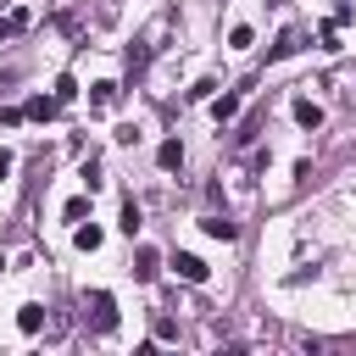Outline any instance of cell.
Here are the masks:
<instances>
[{"instance_id":"2","label":"cell","mask_w":356,"mask_h":356,"mask_svg":"<svg viewBox=\"0 0 356 356\" xmlns=\"http://www.w3.org/2000/svg\"><path fill=\"white\" fill-rule=\"evenodd\" d=\"M172 273H178L184 284H206V278H211V267H206L200 256H189V250H178V256H172Z\"/></svg>"},{"instance_id":"13","label":"cell","mask_w":356,"mask_h":356,"mask_svg":"<svg viewBox=\"0 0 356 356\" xmlns=\"http://www.w3.org/2000/svg\"><path fill=\"white\" fill-rule=\"evenodd\" d=\"M50 95H56V106H67V100H72V95H78V83H72V72H61V78H56V89H50Z\"/></svg>"},{"instance_id":"6","label":"cell","mask_w":356,"mask_h":356,"mask_svg":"<svg viewBox=\"0 0 356 356\" xmlns=\"http://www.w3.org/2000/svg\"><path fill=\"white\" fill-rule=\"evenodd\" d=\"M211 117H217V122H234V117H239V95H234V89H228V95H211Z\"/></svg>"},{"instance_id":"7","label":"cell","mask_w":356,"mask_h":356,"mask_svg":"<svg viewBox=\"0 0 356 356\" xmlns=\"http://www.w3.org/2000/svg\"><path fill=\"white\" fill-rule=\"evenodd\" d=\"M295 122L300 128H323V106L317 100H295Z\"/></svg>"},{"instance_id":"17","label":"cell","mask_w":356,"mask_h":356,"mask_svg":"<svg viewBox=\"0 0 356 356\" xmlns=\"http://www.w3.org/2000/svg\"><path fill=\"white\" fill-rule=\"evenodd\" d=\"M211 95H217V83H211V78H200V83L189 89V100H211Z\"/></svg>"},{"instance_id":"16","label":"cell","mask_w":356,"mask_h":356,"mask_svg":"<svg viewBox=\"0 0 356 356\" xmlns=\"http://www.w3.org/2000/svg\"><path fill=\"white\" fill-rule=\"evenodd\" d=\"M228 44H234V50H250V44H256V33H250V28H245V22H239V28H234V33H228Z\"/></svg>"},{"instance_id":"1","label":"cell","mask_w":356,"mask_h":356,"mask_svg":"<svg viewBox=\"0 0 356 356\" xmlns=\"http://www.w3.org/2000/svg\"><path fill=\"white\" fill-rule=\"evenodd\" d=\"M89 323H95V334H111V328H117V300H111L106 289L89 295Z\"/></svg>"},{"instance_id":"19","label":"cell","mask_w":356,"mask_h":356,"mask_svg":"<svg viewBox=\"0 0 356 356\" xmlns=\"http://www.w3.org/2000/svg\"><path fill=\"white\" fill-rule=\"evenodd\" d=\"M267 6H284V0H267Z\"/></svg>"},{"instance_id":"8","label":"cell","mask_w":356,"mask_h":356,"mask_svg":"<svg viewBox=\"0 0 356 356\" xmlns=\"http://www.w3.org/2000/svg\"><path fill=\"white\" fill-rule=\"evenodd\" d=\"M156 167H167V172H172V167H184V145H178V139H161V150H156Z\"/></svg>"},{"instance_id":"9","label":"cell","mask_w":356,"mask_h":356,"mask_svg":"<svg viewBox=\"0 0 356 356\" xmlns=\"http://www.w3.org/2000/svg\"><path fill=\"white\" fill-rule=\"evenodd\" d=\"M200 228H206V234H211V239H222V245H228V239H234V234H239V228H234V222H228V217H217V211H211V217H200Z\"/></svg>"},{"instance_id":"11","label":"cell","mask_w":356,"mask_h":356,"mask_svg":"<svg viewBox=\"0 0 356 356\" xmlns=\"http://www.w3.org/2000/svg\"><path fill=\"white\" fill-rule=\"evenodd\" d=\"M17 328H22V334H39V328H44V306H22V312H17Z\"/></svg>"},{"instance_id":"3","label":"cell","mask_w":356,"mask_h":356,"mask_svg":"<svg viewBox=\"0 0 356 356\" xmlns=\"http://www.w3.org/2000/svg\"><path fill=\"white\" fill-rule=\"evenodd\" d=\"M156 273H161V250H156V245H139V250H134V278L150 284Z\"/></svg>"},{"instance_id":"15","label":"cell","mask_w":356,"mask_h":356,"mask_svg":"<svg viewBox=\"0 0 356 356\" xmlns=\"http://www.w3.org/2000/svg\"><path fill=\"white\" fill-rule=\"evenodd\" d=\"M61 217H67V222H83V217H89V200H83V195H78V200H67V206H61Z\"/></svg>"},{"instance_id":"4","label":"cell","mask_w":356,"mask_h":356,"mask_svg":"<svg viewBox=\"0 0 356 356\" xmlns=\"http://www.w3.org/2000/svg\"><path fill=\"white\" fill-rule=\"evenodd\" d=\"M295 50H300V33H295V28H284V33L273 39V50H267V61H284V56H295Z\"/></svg>"},{"instance_id":"18","label":"cell","mask_w":356,"mask_h":356,"mask_svg":"<svg viewBox=\"0 0 356 356\" xmlns=\"http://www.w3.org/2000/svg\"><path fill=\"white\" fill-rule=\"evenodd\" d=\"M6 172H11V150H0V178H6Z\"/></svg>"},{"instance_id":"14","label":"cell","mask_w":356,"mask_h":356,"mask_svg":"<svg viewBox=\"0 0 356 356\" xmlns=\"http://www.w3.org/2000/svg\"><path fill=\"white\" fill-rule=\"evenodd\" d=\"M89 100H95V106H117V83H111V78H106V83H95V95H89Z\"/></svg>"},{"instance_id":"12","label":"cell","mask_w":356,"mask_h":356,"mask_svg":"<svg viewBox=\"0 0 356 356\" xmlns=\"http://www.w3.org/2000/svg\"><path fill=\"white\" fill-rule=\"evenodd\" d=\"M117 228H122V234H128V239H134V234H139V200H134V195H128V200H122V222H117Z\"/></svg>"},{"instance_id":"5","label":"cell","mask_w":356,"mask_h":356,"mask_svg":"<svg viewBox=\"0 0 356 356\" xmlns=\"http://www.w3.org/2000/svg\"><path fill=\"white\" fill-rule=\"evenodd\" d=\"M22 117H33V122H50V117H56V95H33V100L22 106Z\"/></svg>"},{"instance_id":"10","label":"cell","mask_w":356,"mask_h":356,"mask_svg":"<svg viewBox=\"0 0 356 356\" xmlns=\"http://www.w3.org/2000/svg\"><path fill=\"white\" fill-rule=\"evenodd\" d=\"M100 239H106V234H100L95 222H78V234H72V245H78V250H100Z\"/></svg>"}]
</instances>
